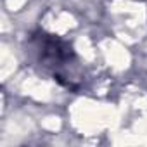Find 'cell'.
I'll list each match as a JSON object with an SVG mask.
<instances>
[{"instance_id": "6da1fadb", "label": "cell", "mask_w": 147, "mask_h": 147, "mask_svg": "<svg viewBox=\"0 0 147 147\" xmlns=\"http://www.w3.org/2000/svg\"><path fill=\"white\" fill-rule=\"evenodd\" d=\"M31 47L36 54L38 62L57 80L62 87L76 90L80 78H76L78 57L73 45L52 33L38 30L31 35Z\"/></svg>"}]
</instances>
